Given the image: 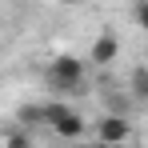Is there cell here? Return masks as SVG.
I'll list each match as a JSON object with an SVG mask.
<instances>
[{
  "label": "cell",
  "instance_id": "cell-1",
  "mask_svg": "<svg viewBox=\"0 0 148 148\" xmlns=\"http://www.w3.org/2000/svg\"><path fill=\"white\" fill-rule=\"evenodd\" d=\"M84 60L80 56H56L48 68H44V80H48V88L56 92V96H68V92H76L80 84H84Z\"/></svg>",
  "mask_w": 148,
  "mask_h": 148
},
{
  "label": "cell",
  "instance_id": "cell-5",
  "mask_svg": "<svg viewBox=\"0 0 148 148\" xmlns=\"http://www.w3.org/2000/svg\"><path fill=\"white\" fill-rule=\"evenodd\" d=\"M132 96L148 100V68H136L132 72Z\"/></svg>",
  "mask_w": 148,
  "mask_h": 148
},
{
  "label": "cell",
  "instance_id": "cell-8",
  "mask_svg": "<svg viewBox=\"0 0 148 148\" xmlns=\"http://www.w3.org/2000/svg\"><path fill=\"white\" fill-rule=\"evenodd\" d=\"M72 148H88V144H72Z\"/></svg>",
  "mask_w": 148,
  "mask_h": 148
},
{
  "label": "cell",
  "instance_id": "cell-6",
  "mask_svg": "<svg viewBox=\"0 0 148 148\" xmlns=\"http://www.w3.org/2000/svg\"><path fill=\"white\" fill-rule=\"evenodd\" d=\"M132 24L140 28V32H148V0H140V4H132Z\"/></svg>",
  "mask_w": 148,
  "mask_h": 148
},
{
  "label": "cell",
  "instance_id": "cell-4",
  "mask_svg": "<svg viewBox=\"0 0 148 148\" xmlns=\"http://www.w3.org/2000/svg\"><path fill=\"white\" fill-rule=\"evenodd\" d=\"M84 128H88V124H84V116H80V112L72 108L68 116H60V120H56V128H52V132H56L60 140H76V136H80Z\"/></svg>",
  "mask_w": 148,
  "mask_h": 148
},
{
  "label": "cell",
  "instance_id": "cell-2",
  "mask_svg": "<svg viewBox=\"0 0 148 148\" xmlns=\"http://www.w3.org/2000/svg\"><path fill=\"white\" fill-rule=\"evenodd\" d=\"M92 132H96V144L120 148V144H128V136H132V124H128L124 112H108V116H100V120H96Z\"/></svg>",
  "mask_w": 148,
  "mask_h": 148
},
{
  "label": "cell",
  "instance_id": "cell-3",
  "mask_svg": "<svg viewBox=\"0 0 148 148\" xmlns=\"http://www.w3.org/2000/svg\"><path fill=\"white\" fill-rule=\"evenodd\" d=\"M116 56H120V40H116L112 32H100L96 40H92V48H88V64H96V68H108Z\"/></svg>",
  "mask_w": 148,
  "mask_h": 148
},
{
  "label": "cell",
  "instance_id": "cell-7",
  "mask_svg": "<svg viewBox=\"0 0 148 148\" xmlns=\"http://www.w3.org/2000/svg\"><path fill=\"white\" fill-rule=\"evenodd\" d=\"M4 148H32V140H28L24 132H8V140H4Z\"/></svg>",
  "mask_w": 148,
  "mask_h": 148
}]
</instances>
